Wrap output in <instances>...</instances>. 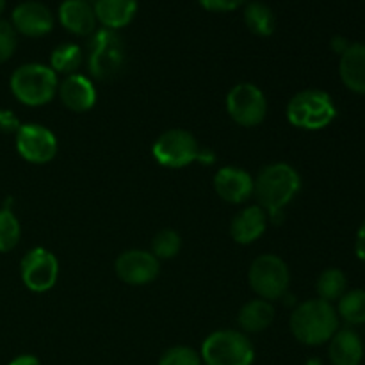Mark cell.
Instances as JSON below:
<instances>
[{
  "label": "cell",
  "mask_w": 365,
  "mask_h": 365,
  "mask_svg": "<svg viewBox=\"0 0 365 365\" xmlns=\"http://www.w3.org/2000/svg\"><path fill=\"white\" fill-rule=\"evenodd\" d=\"M328 355L334 365H360L364 359L362 339L356 331L344 328L330 339Z\"/></svg>",
  "instance_id": "20"
},
{
  "label": "cell",
  "mask_w": 365,
  "mask_h": 365,
  "mask_svg": "<svg viewBox=\"0 0 365 365\" xmlns=\"http://www.w3.org/2000/svg\"><path fill=\"white\" fill-rule=\"evenodd\" d=\"M250 287L266 302L284 298L291 284V273L284 260L273 253H266L253 260L248 273Z\"/></svg>",
  "instance_id": "7"
},
{
  "label": "cell",
  "mask_w": 365,
  "mask_h": 365,
  "mask_svg": "<svg viewBox=\"0 0 365 365\" xmlns=\"http://www.w3.org/2000/svg\"><path fill=\"white\" fill-rule=\"evenodd\" d=\"M16 150L27 163L46 164L57 155V138L43 125H20L16 132Z\"/></svg>",
  "instance_id": "11"
},
{
  "label": "cell",
  "mask_w": 365,
  "mask_h": 365,
  "mask_svg": "<svg viewBox=\"0 0 365 365\" xmlns=\"http://www.w3.org/2000/svg\"><path fill=\"white\" fill-rule=\"evenodd\" d=\"M116 274L128 285H146L159 277V259L152 252L128 250L116 259Z\"/></svg>",
  "instance_id": "12"
},
{
  "label": "cell",
  "mask_w": 365,
  "mask_h": 365,
  "mask_svg": "<svg viewBox=\"0 0 365 365\" xmlns=\"http://www.w3.org/2000/svg\"><path fill=\"white\" fill-rule=\"evenodd\" d=\"M84 2H89V4H91V2H95V0H84Z\"/></svg>",
  "instance_id": "36"
},
{
  "label": "cell",
  "mask_w": 365,
  "mask_h": 365,
  "mask_svg": "<svg viewBox=\"0 0 365 365\" xmlns=\"http://www.w3.org/2000/svg\"><path fill=\"white\" fill-rule=\"evenodd\" d=\"M267 228V212L259 205L246 207L232 221L230 234L239 245H252L264 235Z\"/></svg>",
  "instance_id": "17"
},
{
  "label": "cell",
  "mask_w": 365,
  "mask_h": 365,
  "mask_svg": "<svg viewBox=\"0 0 365 365\" xmlns=\"http://www.w3.org/2000/svg\"><path fill=\"white\" fill-rule=\"evenodd\" d=\"M82 64V50L75 43H63L50 56V68L56 73L73 75Z\"/></svg>",
  "instance_id": "24"
},
{
  "label": "cell",
  "mask_w": 365,
  "mask_h": 365,
  "mask_svg": "<svg viewBox=\"0 0 365 365\" xmlns=\"http://www.w3.org/2000/svg\"><path fill=\"white\" fill-rule=\"evenodd\" d=\"M245 21L250 32H253L255 36H260V38H267L277 29V16H274L273 9L267 4L259 2V0H253V2L246 4Z\"/></svg>",
  "instance_id": "22"
},
{
  "label": "cell",
  "mask_w": 365,
  "mask_h": 365,
  "mask_svg": "<svg viewBox=\"0 0 365 365\" xmlns=\"http://www.w3.org/2000/svg\"><path fill=\"white\" fill-rule=\"evenodd\" d=\"M302 189V177L285 163H274L262 168L253 180V195L267 216H278Z\"/></svg>",
  "instance_id": "1"
},
{
  "label": "cell",
  "mask_w": 365,
  "mask_h": 365,
  "mask_svg": "<svg viewBox=\"0 0 365 365\" xmlns=\"http://www.w3.org/2000/svg\"><path fill=\"white\" fill-rule=\"evenodd\" d=\"M355 252H356V257H359L360 260H364V262H365V221L362 223V227H360L359 234H356Z\"/></svg>",
  "instance_id": "32"
},
{
  "label": "cell",
  "mask_w": 365,
  "mask_h": 365,
  "mask_svg": "<svg viewBox=\"0 0 365 365\" xmlns=\"http://www.w3.org/2000/svg\"><path fill=\"white\" fill-rule=\"evenodd\" d=\"M93 9L96 21H100L103 29L118 31L134 20L138 13V0H95Z\"/></svg>",
  "instance_id": "18"
},
{
  "label": "cell",
  "mask_w": 365,
  "mask_h": 365,
  "mask_svg": "<svg viewBox=\"0 0 365 365\" xmlns=\"http://www.w3.org/2000/svg\"><path fill=\"white\" fill-rule=\"evenodd\" d=\"M227 110L241 127H257L266 120L267 100L262 89L255 84L241 82L228 91Z\"/></svg>",
  "instance_id": "9"
},
{
  "label": "cell",
  "mask_w": 365,
  "mask_h": 365,
  "mask_svg": "<svg viewBox=\"0 0 365 365\" xmlns=\"http://www.w3.org/2000/svg\"><path fill=\"white\" fill-rule=\"evenodd\" d=\"M200 356L205 365H252L255 349L242 331L217 330L203 341Z\"/></svg>",
  "instance_id": "5"
},
{
  "label": "cell",
  "mask_w": 365,
  "mask_h": 365,
  "mask_svg": "<svg viewBox=\"0 0 365 365\" xmlns=\"http://www.w3.org/2000/svg\"><path fill=\"white\" fill-rule=\"evenodd\" d=\"M274 319V309L266 299H252L239 310V327L248 334H259L271 327Z\"/></svg>",
  "instance_id": "21"
},
{
  "label": "cell",
  "mask_w": 365,
  "mask_h": 365,
  "mask_svg": "<svg viewBox=\"0 0 365 365\" xmlns=\"http://www.w3.org/2000/svg\"><path fill=\"white\" fill-rule=\"evenodd\" d=\"M346 287H348V278L337 267H330V269L323 271L316 284L319 299H324L328 303L341 299L346 294Z\"/></svg>",
  "instance_id": "23"
},
{
  "label": "cell",
  "mask_w": 365,
  "mask_h": 365,
  "mask_svg": "<svg viewBox=\"0 0 365 365\" xmlns=\"http://www.w3.org/2000/svg\"><path fill=\"white\" fill-rule=\"evenodd\" d=\"M182 250V237L178 232L164 228L152 239V253L157 259H175Z\"/></svg>",
  "instance_id": "27"
},
{
  "label": "cell",
  "mask_w": 365,
  "mask_h": 365,
  "mask_svg": "<svg viewBox=\"0 0 365 365\" xmlns=\"http://www.w3.org/2000/svg\"><path fill=\"white\" fill-rule=\"evenodd\" d=\"M16 50V31L6 20H0V64L11 59Z\"/></svg>",
  "instance_id": "29"
},
{
  "label": "cell",
  "mask_w": 365,
  "mask_h": 365,
  "mask_svg": "<svg viewBox=\"0 0 365 365\" xmlns=\"http://www.w3.org/2000/svg\"><path fill=\"white\" fill-rule=\"evenodd\" d=\"M59 21L75 36H89L96 29V14L93 4L84 0H64L59 6Z\"/></svg>",
  "instance_id": "16"
},
{
  "label": "cell",
  "mask_w": 365,
  "mask_h": 365,
  "mask_svg": "<svg viewBox=\"0 0 365 365\" xmlns=\"http://www.w3.org/2000/svg\"><path fill=\"white\" fill-rule=\"evenodd\" d=\"M20 121L16 120L11 110H0V130L2 132H18Z\"/></svg>",
  "instance_id": "31"
},
{
  "label": "cell",
  "mask_w": 365,
  "mask_h": 365,
  "mask_svg": "<svg viewBox=\"0 0 365 365\" xmlns=\"http://www.w3.org/2000/svg\"><path fill=\"white\" fill-rule=\"evenodd\" d=\"M9 365H41L34 355H20L14 360H11Z\"/></svg>",
  "instance_id": "33"
},
{
  "label": "cell",
  "mask_w": 365,
  "mask_h": 365,
  "mask_svg": "<svg viewBox=\"0 0 365 365\" xmlns=\"http://www.w3.org/2000/svg\"><path fill=\"white\" fill-rule=\"evenodd\" d=\"M20 235L21 228L16 216L9 209H0V252L7 253L16 248Z\"/></svg>",
  "instance_id": "26"
},
{
  "label": "cell",
  "mask_w": 365,
  "mask_h": 365,
  "mask_svg": "<svg viewBox=\"0 0 365 365\" xmlns=\"http://www.w3.org/2000/svg\"><path fill=\"white\" fill-rule=\"evenodd\" d=\"M331 46H334L335 52H339L342 56V53L346 52V48L349 46V43L346 41L344 38H341V36H339V38H334V41H331Z\"/></svg>",
  "instance_id": "34"
},
{
  "label": "cell",
  "mask_w": 365,
  "mask_h": 365,
  "mask_svg": "<svg viewBox=\"0 0 365 365\" xmlns=\"http://www.w3.org/2000/svg\"><path fill=\"white\" fill-rule=\"evenodd\" d=\"M11 25L27 38H43L53 29V14L45 4L27 0L14 7Z\"/></svg>",
  "instance_id": "13"
},
{
  "label": "cell",
  "mask_w": 365,
  "mask_h": 365,
  "mask_svg": "<svg viewBox=\"0 0 365 365\" xmlns=\"http://www.w3.org/2000/svg\"><path fill=\"white\" fill-rule=\"evenodd\" d=\"M214 189L225 202L245 203L253 195V177L237 166H225L214 175Z\"/></svg>",
  "instance_id": "14"
},
{
  "label": "cell",
  "mask_w": 365,
  "mask_h": 365,
  "mask_svg": "<svg viewBox=\"0 0 365 365\" xmlns=\"http://www.w3.org/2000/svg\"><path fill=\"white\" fill-rule=\"evenodd\" d=\"M203 9L210 13H230V11L239 9L246 0H198Z\"/></svg>",
  "instance_id": "30"
},
{
  "label": "cell",
  "mask_w": 365,
  "mask_h": 365,
  "mask_svg": "<svg viewBox=\"0 0 365 365\" xmlns=\"http://www.w3.org/2000/svg\"><path fill=\"white\" fill-rule=\"evenodd\" d=\"M57 91H59L61 102L71 113H88L96 103L95 84L86 75H68L59 84Z\"/></svg>",
  "instance_id": "15"
},
{
  "label": "cell",
  "mask_w": 365,
  "mask_h": 365,
  "mask_svg": "<svg viewBox=\"0 0 365 365\" xmlns=\"http://www.w3.org/2000/svg\"><path fill=\"white\" fill-rule=\"evenodd\" d=\"M337 116V107L328 93L321 89H305L289 100L287 120L292 127L303 130H321Z\"/></svg>",
  "instance_id": "4"
},
{
  "label": "cell",
  "mask_w": 365,
  "mask_h": 365,
  "mask_svg": "<svg viewBox=\"0 0 365 365\" xmlns=\"http://www.w3.org/2000/svg\"><path fill=\"white\" fill-rule=\"evenodd\" d=\"M152 153L160 166L171 168V170L189 166L202 157L195 135L182 128H171L160 134L153 143Z\"/></svg>",
  "instance_id": "8"
},
{
  "label": "cell",
  "mask_w": 365,
  "mask_h": 365,
  "mask_svg": "<svg viewBox=\"0 0 365 365\" xmlns=\"http://www.w3.org/2000/svg\"><path fill=\"white\" fill-rule=\"evenodd\" d=\"M4 9H6V0H0V16H2Z\"/></svg>",
  "instance_id": "35"
},
{
  "label": "cell",
  "mask_w": 365,
  "mask_h": 365,
  "mask_svg": "<svg viewBox=\"0 0 365 365\" xmlns=\"http://www.w3.org/2000/svg\"><path fill=\"white\" fill-rule=\"evenodd\" d=\"M339 73L348 89L365 95V45L353 43L341 56Z\"/></svg>",
  "instance_id": "19"
},
{
  "label": "cell",
  "mask_w": 365,
  "mask_h": 365,
  "mask_svg": "<svg viewBox=\"0 0 365 365\" xmlns=\"http://www.w3.org/2000/svg\"><path fill=\"white\" fill-rule=\"evenodd\" d=\"M292 335L305 346H321L330 341L339 330V314L334 305L324 299L303 302L291 314Z\"/></svg>",
  "instance_id": "2"
},
{
  "label": "cell",
  "mask_w": 365,
  "mask_h": 365,
  "mask_svg": "<svg viewBox=\"0 0 365 365\" xmlns=\"http://www.w3.org/2000/svg\"><path fill=\"white\" fill-rule=\"evenodd\" d=\"M159 365H202V356L187 346H175L163 353Z\"/></svg>",
  "instance_id": "28"
},
{
  "label": "cell",
  "mask_w": 365,
  "mask_h": 365,
  "mask_svg": "<svg viewBox=\"0 0 365 365\" xmlns=\"http://www.w3.org/2000/svg\"><path fill=\"white\" fill-rule=\"evenodd\" d=\"M21 280L32 292H46L56 285L59 277V262L56 255L45 248H34L21 259Z\"/></svg>",
  "instance_id": "10"
},
{
  "label": "cell",
  "mask_w": 365,
  "mask_h": 365,
  "mask_svg": "<svg viewBox=\"0 0 365 365\" xmlns=\"http://www.w3.org/2000/svg\"><path fill=\"white\" fill-rule=\"evenodd\" d=\"M125 46L116 31L100 29L89 41L88 66L96 81H113L125 68Z\"/></svg>",
  "instance_id": "6"
},
{
  "label": "cell",
  "mask_w": 365,
  "mask_h": 365,
  "mask_svg": "<svg viewBox=\"0 0 365 365\" xmlns=\"http://www.w3.org/2000/svg\"><path fill=\"white\" fill-rule=\"evenodd\" d=\"M339 316L348 324L365 323V291H349L339 299Z\"/></svg>",
  "instance_id": "25"
},
{
  "label": "cell",
  "mask_w": 365,
  "mask_h": 365,
  "mask_svg": "<svg viewBox=\"0 0 365 365\" xmlns=\"http://www.w3.org/2000/svg\"><path fill=\"white\" fill-rule=\"evenodd\" d=\"M11 93L20 103L39 107L48 103L59 89L57 73L50 66L29 63L16 68L11 75Z\"/></svg>",
  "instance_id": "3"
}]
</instances>
